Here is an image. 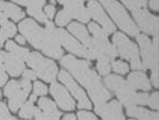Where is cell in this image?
<instances>
[{
	"mask_svg": "<svg viewBox=\"0 0 159 120\" xmlns=\"http://www.w3.org/2000/svg\"><path fill=\"white\" fill-rule=\"evenodd\" d=\"M147 105H149L154 109H158V93H154L152 96L148 97Z\"/></svg>",
	"mask_w": 159,
	"mask_h": 120,
	"instance_id": "cell-35",
	"label": "cell"
},
{
	"mask_svg": "<svg viewBox=\"0 0 159 120\" xmlns=\"http://www.w3.org/2000/svg\"><path fill=\"white\" fill-rule=\"evenodd\" d=\"M126 84L131 86L134 89H142V90H149L150 83L148 80L147 76L143 72H135L129 75L126 80Z\"/></svg>",
	"mask_w": 159,
	"mask_h": 120,
	"instance_id": "cell-20",
	"label": "cell"
},
{
	"mask_svg": "<svg viewBox=\"0 0 159 120\" xmlns=\"http://www.w3.org/2000/svg\"><path fill=\"white\" fill-rule=\"evenodd\" d=\"M112 66H113V70H114L116 73L126 74L127 72H129V65L122 61H114L112 64Z\"/></svg>",
	"mask_w": 159,
	"mask_h": 120,
	"instance_id": "cell-31",
	"label": "cell"
},
{
	"mask_svg": "<svg viewBox=\"0 0 159 120\" xmlns=\"http://www.w3.org/2000/svg\"><path fill=\"white\" fill-rule=\"evenodd\" d=\"M19 30L35 49L41 50L44 54L48 55L53 59H61V57L63 50L59 46L61 44L55 38L53 32L44 30L31 19L22 21L19 24Z\"/></svg>",
	"mask_w": 159,
	"mask_h": 120,
	"instance_id": "cell-2",
	"label": "cell"
},
{
	"mask_svg": "<svg viewBox=\"0 0 159 120\" xmlns=\"http://www.w3.org/2000/svg\"><path fill=\"white\" fill-rule=\"evenodd\" d=\"M45 23H46V30L47 31H49V32H53V31H54L55 26H54V23H53V22L46 21Z\"/></svg>",
	"mask_w": 159,
	"mask_h": 120,
	"instance_id": "cell-45",
	"label": "cell"
},
{
	"mask_svg": "<svg viewBox=\"0 0 159 120\" xmlns=\"http://www.w3.org/2000/svg\"><path fill=\"white\" fill-rule=\"evenodd\" d=\"M131 64H132V68H133V70H146V67L144 66V64L142 63L138 59L132 61Z\"/></svg>",
	"mask_w": 159,
	"mask_h": 120,
	"instance_id": "cell-38",
	"label": "cell"
},
{
	"mask_svg": "<svg viewBox=\"0 0 159 120\" xmlns=\"http://www.w3.org/2000/svg\"><path fill=\"white\" fill-rule=\"evenodd\" d=\"M28 13L30 16H32L35 20L45 23L47 21V17L44 14V12L42 11V8H32V9H28Z\"/></svg>",
	"mask_w": 159,
	"mask_h": 120,
	"instance_id": "cell-30",
	"label": "cell"
},
{
	"mask_svg": "<svg viewBox=\"0 0 159 120\" xmlns=\"http://www.w3.org/2000/svg\"><path fill=\"white\" fill-rule=\"evenodd\" d=\"M23 77L26 78V79L29 80H33L35 79V77H36V74L34 73V71H31V70H26V71H23Z\"/></svg>",
	"mask_w": 159,
	"mask_h": 120,
	"instance_id": "cell-39",
	"label": "cell"
},
{
	"mask_svg": "<svg viewBox=\"0 0 159 120\" xmlns=\"http://www.w3.org/2000/svg\"><path fill=\"white\" fill-rule=\"evenodd\" d=\"M16 39V42L19 43V44H21V45H24V44H25V39H24L23 36H18Z\"/></svg>",
	"mask_w": 159,
	"mask_h": 120,
	"instance_id": "cell-46",
	"label": "cell"
},
{
	"mask_svg": "<svg viewBox=\"0 0 159 120\" xmlns=\"http://www.w3.org/2000/svg\"><path fill=\"white\" fill-rule=\"evenodd\" d=\"M59 80L61 83L66 85L68 87V89L70 90V93L75 96V98L78 100V107L79 108H91V103L88 100L86 94L84 93V90L76 84V82L70 77V75L66 71H61L59 73Z\"/></svg>",
	"mask_w": 159,
	"mask_h": 120,
	"instance_id": "cell-12",
	"label": "cell"
},
{
	"mask_svg": "<svg viewBox=\"0 0 159 120\" xmlns=\"http://www.w3.org/2000/svg\"><path fill=\"white\" fill-rule=\"evenodd\" d=\"M16 26L12 22H5L2 24V28L0 29V46H2V44L7 39L13 36L16 34Z\"/></svg>",
	"mask_w": 159,
	"mask_h": 120,
	"instance_id": "cell-23",
	"label": "cell"
},
{
	"mask_svg": "<svg viewBox=\"0 0 159 120\" xmlns=\"http://www.w3.org/2000/svg\"><path fill=\"white\" fill-rule=\"evenodd\" d=\"M59 3H61V5H64V7L65 6H69V5H74V3H82L80 0H57Z\"/></svg>",
	"mask_w": 159,
	"mask_h": 120,
	"instance_id": "cell-40",
	"label": "cell"
},
{
	"mask_svg": "<svg viewBox=\"0 0 159 120\" xmlns=\"http://www.w3.org/2000/svg\"><path fill=\"white\" fill-rule=\"evenodd\" d=\"M89 30L90 32L93 34V41L96 43V46L98 49L99 52V57L104 56L107 59L111 60L115 59V56L117 55V51L107 39V34L103 32V30H101L96 23H90L89 24Z\"/></svg>",
	"mask_w": 159,
	"mask_h": 120,
	"instance_id": "cell-7",
	"label": "cell"
},
{
	"mask_svg": "<svg viewBox=\"0 0 159 120\" xmlns=\"http://www.w3.org/2000/svg\"><path fill=\"white\" fill-rule=\"evenodd\" d=\"M64 10L68 14L70 20L77 19L81 22H88V20L90 18L88 9H86L82 3H74V5L65 6Z\"/></svg>",
	"mask_w": 159,
	"mask_h": 120,
	"instance_id": "cell-19",
	"label": "cell"
},
{
	"mask_svg": "<svg viewBox=\"0 0 159 120\" xmlns=\"http://www.w3.org/2000/svg\"><path fill=\"white\" fill-rule=\"evenodd\" d=\"M7 54L8 53L0 51V70H5V62L6 59H7Z\"/></svg>",
	"mask_w": 159,
	"mask_h": 120,
	"instance_id": "cell-42",
	"label": "cell"
},
{
	"mask_svg": "<svg viewBox=\"0 0 159 120\" xmlns=\"http://www.w3.org/2000/svg\"><path fill=\"white\" fill-rule=\"evenodd\" d=\"M0 97H1V92H0Z\"/></svg>",
	"mask_w": 159,
	"mask_h": 120,
	"instance_id": "cell-49",
	"label": "cell"
},
{
	"mask_svg": "<svg viewBox=\"0 0 159 120\" xmlns=\"http://www.w3.org/2000/svg\"><path fill=\"white\" fill-rule=\"evenodd\" d=\"M35 111H36V108L34 106V101L29 100L28 103L23 104L21 110L19 113V116L21 118H25V119H31V118L34 116Z\"/></svg>",
	"mask_w": 159,
	"mask_h": 120,
	"instance_id": "cell-25",
	"label": "cell"
},
{
	"mask_svg": "<svg viewBox=\"0 0 159 120\" xmlns=\"http://www.w3.org/2000/svg\"><path fill=\"white\" fill-rule=\"evenodd\" d=\"M70 21V18L68 17V14L65 12V10H61L56 17V23L58 24L59 26H64Z\"/></svg>",
	"mask_w": 159,
	"mask_h": 120,
	"instance_id": "cell-32",
	"label": "cell"
},
{
	"mask_svg": "<svg viewBox=\"0 0 159 120\" xmlns=\"http://www.w3.org/2000/svg\"><path fill=\"white\" fill-rule=\"evenodd\" d=\"M25 62L31 68H33L34 73L45 82L55 80L57 75V66L53 61L45 59L39 53L30 52Z\"/></svg>",
	"mask_w": 159,
	"mask_h": 120,
	"instance_id": "cell-4",
	"label": "cell"
},
{
	"mask_svg": "<svg viewBox=\"0 0 159 120\" xmlns=\"http://www.w3.org/2000/svg\"><path fill=\"white\" fill-rule=\"evenodd\" d=\"M8 80V75L3 72V70H0V87L6 84Z\"/></svg>",
	"mask_w": 159,
	"mask_h": 120,
	"instance_id": "cell-43",
	"label": "cell"
},
{
	"mask_svg": "<svg viewBox=\"0 0 159 120\" xmlns=\"http://www.w3.org/2000/svg\"><path fill=\"white\" fill-rule=\"evenodd\" d=\"M75 115L74 113H70V115H66L65 117H64V119L65 120H68V119H75Z\"/></svg>",
	"mask_w": 159,
	"mask_h": 120,
	"instance_id": "cell-47",
	"label": "cell"
},
{
	"mask_svg": "<svg viewBox=\"0 0 159 120\" xmlns=\"http://www.w3.org/2000/svg\"><path fill=\"white\" fill-rule=\"evenodd\" d=\"M61 64L86 87L94 105L103 104L111 98V94L104 88L96 72L90 68L88 62L76 60L73 55H66L61 57Z\"/></svg>",
	"mask_w": 159,
	"mask_h": 120,
	"instance_id": "cell-1",
	"label": "cell"
},
{
	"mask_svg": "<svg viewBox=\"0 0 159 120\" xmlns=\"http://www.w3.org/2000/svg\"><path fill=\"white\" fill-rule=\"evenodd\" d=\"M5 70L13 77L19 76L24 71V61L12 53H8L5 62Z\"/></svg>",
	"mask_w": 159,
	"mask_h": 120,
	"instance_id": "cell-18",
	"label": "cell"
},
{
	"mask_svg": "<svg viewBox=\"0 0 159 120\" xmlns=\"http://www.w3.org/2000/svg\"><path fill=\"white\" fill-rule=\"evenodd\" d=\"M88 12L94 20H97L102 26V30L105 34H111L115 31L114 24L107 17L101 6L97 1H90L89 5H88Z\"/></svg>",
	"mask_w": 159,
	"mask_h": 120,
	"instance_id": "cell-14",
	"label": "cell"
},
{
	"mask_svg": "<svg viewBox=\"0 0 159 120\" xmlns=\"http://www.w3.org/2000/svg\"><path fill=\"white\" fill-rule=\"evenodd\" d=\"M100 1L105 7V9L109 11V13L111 14L113 20L116 22L120 29H122L129 36H137L138 28L132 21L129 16L124 10V8L122 7L117 1H115V0H100Z\"/></svg>",
	"mask_w": 159,
	"mask_h": 120,
	"instance_id": "cell-3",
	"label": "cell"
},
{
	"mask_svg": "<svg viewBox=\"0 0 159 120\" xmlns=\"http://www.w3.org/2000/svg\"><path fill=\"white\" fill-rule=\"evenodd\" d=\"M55 38L57 39L59 44H61L63 46H65V49L67 50L68 52L73 53V54L79 55V56L86 57V59L89 60V54H88V51L84 49L82 45H80L73 36H70V34H68L65 30L63 29H54L53 31Z\"/></svg>",
	"mask_w": 159,
	"mask_h": 120,
	"instance_id": "cell-10",
	"label": "cell"
},
{
	"mask_svg": "<svg viewBox=\"0 0 159 120\" xmlns=\"http://www.w3.org/2000/svg\"><path fill=\"white\" fill-rule=\"evenodd\" d=\"M47 93V87L45 86L43 83L36 82L34 84V94L36 96H44Z\"/></svg>",
	"mask_w": 159,
	"mask_h": 120,
	"instance_id": "cell-33",
	"label": "cell"
},
{
	"mask_svg": "<svg viewBox=\"0 0 159 120\" xmlns=\"http://www.w3.org/2000/svg\"><path fill=\"white\" fill-rule=\"evenodd\" d=\"M110 68V60L104 56L98 57V71L101 75H108Z\"/></svg>",
	"mask_w": 159,
	"mask_h": 120,
	"instance_id": "cell-27",
	"label": "cell"
},
{
	"mask_svg": "<svg viewBox=\"0 0 159 120\" xmlns=\"http://www.w3.org/2000/svg\"><path fill=\"white\" fill-rule=\"evenodd\" d=\"M123 82H124V79H123L122 77H120V76H116V75L107 76L105 79H104V83H105V85H107V87H108L109 89L113 90V92H115V90L121 86V84Z\"/></svg>",
	"mask_w": 159,
	"mask_h": 120,
	"instance_id": "cell-26",
	"label": "cell"
},
{
	"mask_svg": "<svg viewBox=\"0 0 159 120\" xmlns=\"http://www.w3.org/2000/svg\"><path fill=\"white\" fill-rule=\"evenodd\" d=\"M55 14V7L54 5H48L45 7V16L48 18V19H53V17Z\"/></svg>",
	"mask_w": 159,
	"mask_h": 120,
	"instance_id": "cell-37",
	"label": "cell"
},
{
	"mask_svg": "<svg viewBox=\"0 0 159 120\" xmlns=\"http://www.w3.org/2000/svg\"><path fill=\"white\" fill-rule=\"evenodd\" d=\"M6 47H7V50L10 53L16 55L18 57L23 60L24 62H25V60L28 59L29 54H30V51H29L28 49H24V47L19 46V45H16V43L12 42V41H8L7 44H6Z\"/></svg>",
	"mask_w": 159,
	"mask_h": 120,
	"instance_id": "cell-24",
	"label": "cell"
},
{
	"mask_svg": "<svg viewBox=\"0 0 159 120\" xmlns=\"http://www.w3.org/2000/svg\"><path fill=\"white\" fill-rule=\"evenodd\" d=\"M126 113L129 117L132 118H137V119H158L159 116L157 113H152V111H148L144 108H138L135 106H129L126 109Z\"/></svg>",
	"mask_w": 159,
	"mask_h": 120,
	"instance_id": "cell-22",
	"label": "cell"
},
{
	"mask_svg": "<svg viewBox=\"0 0 159 120\" xmlns=\"http://www.w3.org/2000/svg\"><path fill=\"white\" fill-rule=\"evenodd\" d=\"M0 10L5 13V16L7 18H11V19L16 20V21L24 18V12L20 8L16 7V6L12 5V3L0 1Z\"/></svg>",
	"mask_w": 159,
	"mask_h": 120,
	"instance_id": "cell-21",
	"label": "cell"
},
{
	"mask_svg": "<svg viewBox=\"0 0 159 120\" xmlns=\"http://www.w3.org/2000/svg\"><path fill=\"white\" fill-rule=\"evenodd\" d=\"M0 119H14L9 113V110H8L6 104L5 103H1V101H0Z\"/></svg>",
	"mask_w": 159,
	"mask_h": 120,
	"instance_id": "cell-34",
	"label": "cell"
},
{
	"mask_svg": "<svg viewBox=\"0 0 159 120\" xmlns=\"http://www.w3.org/2000/svg\"><path fill=\"white\" fill-rule=\"evenodd\" d=\"M31 84L29 79L23 78L20 82L10 80L9 84L5 87V95L9 98V108L13 113L24 104V100L30 94Z\"/></svg>",
	"mask_w": 159,
	"mask_h": 120,
	"instance_id": "cell-5",
	"label": "cell"
},
{
	"mask_svg": "<svg viewBox=\"0 0 159 120\" xmlns=\"http://www.w3.org/2000/svg\"><path fill=\"white\" fill-rule=\"evenodd\" d=\"M80 1H81V2H84V1H86V0H80Z\"/></svg>",
	"mask_w": 159,
	"mask_h": 120,
	"instance_id": "cell-48",
	"label": "cell"
},
{
	"mask_svg": "<svg viewBox=\"0 0 159 120\" xmlns=\"http://www.w3.org/2000/svg\"><path fill=\"white\" fill-rule=\"evenodd\" d=\"M122 1L132 11L136 9L146 8V0H122Z\"/></svg>",
	"mask_w": 159,
	"mask_h": 120,
	"instance_id": "cell-29",
	"label": "cell"
},
{
	"mask_svg": "<svg viewBox=\"0 0 159 120\" xmlns=\"http://www.w3.org/2000/svg\"><path fill=\"white\" fill-rule=\"evenodd\" d=\"M137 42L140 46L144 66L152 71H158V36L155 34L154 42L152 43L147 36L140 34L137 36Z\"/></svg>",
	"mask_w": 159,
	"mask_h": 120,
	"instance_id": "cell-6",
	"label": "cell"
},
{
	"mask_svg": "<svg viewBox=\"0 0 159 120\" xmlns=\"http://www.w3.org/2000/svg\"><path fill=\"white\" fill-rule=\"evenodd\" d=\"M133 16L139 28L146 33L149 34H157L158 32V18L152 14H149L146 11L145 8L143 9L133 10Z\"/></svg>",
	"mask_w": 159,
	"mask_h": 120,
	"instance_id": "cell-13",
	"label": "cell"
},
{
	"mask_svg": "<svg viewBox=\"0 0 159 120\" xmlns=\"http://www.w3.org/2000/svg\"><path fill=\"white\" fill-rule=\"evenodd\" d=\"M78 117H79V119H90V120L97 119V117H94L93 113H88V111H78Z\"/></svg>",
	"mask_w": 159,
	"mask_h": 120,
	"instance_id": "cell-36",
	"label": "cell"
},
{
	"mask_svg": "<svg viewBox=\"0 0 159 120\" xmlns=\"http://www.w3.org/2000/svg\"><path fill=\"white\" fill-rule=\"evenodd\" d=\"M117 98L120 99L124 106H136V105H147L148 103V95L147 94H138L135 92L134 88L126 84V82H123L119 88L115 90Z\"/></svg>",
	"mask_w": 159,
	"mask_h": 120,
	"instance_id": "cell-8",
	"label": "cell"
},
{
	"mask_svg": "<svg viewBox=\"0 0 159 120\" xmlns=\"http://www.w3.org/2000/svg\"><path fill=\"white\" fill-rule=\"evenodd\" d=\"M96 113L103 119H124L121 105L117 101H111L109 104L96 105Z\"/></svg>",
	"mask_w": 159,
	"mask_h": 120,
	"instance_id": "cell-17",
	"label": "cell"
},
{
	"mask_svg": "<svg viewBox=\"0 0 159 120\" xmlns=\"http://www.w3.org/2000/svg\"><path fill=\"white\" fill-rule=\"evenodd\" d=\"M14 2H18L22 6L28 7V9L32 8H42L45 3V0H12Z\"/></svg>",
	"mask_w": 159,
	"mask_h": 120,
	"instance_id": "cell-28",
	"label": "cell"
},
{
	"mask_svg": "<svg viewBox=\"0 0 159 120\" xmlns=\"http://www.w3.org/2000/svg\"><path fill=\"white\" fill-rule=\"evenodd\" d=\"M149 7L152 8V10L157 11V10H158V0H150V1H149Z\"/></svg>",
	"mask_w": 159,
	"mask_h": 120,
	"instance_id": "cell-44",
	"label": "cell"
},
{
	"mask_svg": "<svg viewBox=\"0 0 159 120\" xmlns=\"http://www.w3.org/2000/svg\"><path fill=\"white\" fill-rule=\"evenodd\" d=\"M36 119H58L61 113L56 109V106L51 99L41 98L39 101V108L34 113Z\"/></svg>",
	"mask_w": 159,
	"mask_h": 120,
	"instance_id": "cell-16",
	"label": "cell"
},
{
	"mask_svg": "<svg viewBox=\"0 0 159 120\" xmlns=\"http://www.w3.org/2000/svg\"><path fill=\"white\" fill-rule=\"evenodd\" d=\"M152 85H154L155 87H158V71H152Z\"/></svg>",
	"mask_w": 159,
	"mask_h": 120,
	"instance_id": "cell-41",
	"label": "cell"
},
{
	"mask_svg": "<svg viewBox=\"0 0 159 120\" xmlns=\"http://www.w3.org/2000/svg\"><path fill=\"white\" fill-rule=\"evenodd\" d=\"M113 42L116 46L117 52L123 59L129 60V61H134L138 59V50L137 46L133 42L129 40L123 33H115L113 36Z\"/></svg>",
	"mask_w": 159,
	"mask_h": 120,
	"instance_id": "cell-11",
	"label": "cell"
},
{
	"mask_svg": "<svg viewBox=\"0 0 159 120\" xmlns=\"http://www.w3.org/2000/svg\"><path fill=\"white\" fill-rule=\"evenodd\" d=\"M51 94L52 96L56 99L57 104L63 110H73L75 108V103L71 99L70 95L67 93V90L59 85L58 83H52L51 85Z\"/></svg>",
	"mask_w": 159,
	"mask_h": 120,
	"instance_id": "cell-15",
	"label": "cell"
},
{
	"mask_svg": "<svg viewBox=\"0 0 159 120\" xmlns=\"http://www.w3.org/2000/svg\"><path fill=\"white\" fill-rule=\"evenodd\" d=\"M68 29H69V31L73 33L74 36H77V38L82 42V46L88 51L89 60L98 59L99 52H98V49H97V46H96V43H94V41L89 36L86 28H84L82 24L78 23V22H73V23L69 24Z\"/></svg>",
	"mask_w": 159,
	"mask_h": 120,
	"instance_id": "cell-9",
	"label": "cell"
}]
</instances>
